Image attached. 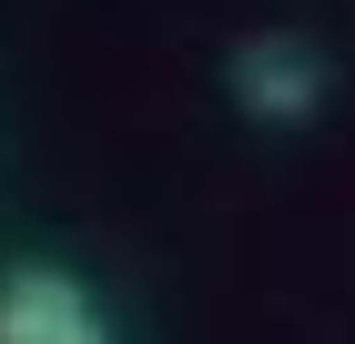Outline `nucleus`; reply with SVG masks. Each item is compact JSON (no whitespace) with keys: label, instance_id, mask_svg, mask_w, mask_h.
<instances>
[{"label":"nucleus","instance_id":"f257e3e1","mask_svg":"<svg viewBox=\"0 0 355 344\" xmlns=\"http://www.w3.org/2000/svg\"><path fill=\"white\" fill-rule=\"evenodd\" d=\"M234 102L254 122H304V111H325V51L304 41V30H254L244 51H234Z\"/></svg>","mask_w":355,"mask_h":344},{"label":"nucleus","instance_id":"f03ea898","mask_svg":"<svg viewBox=\"0 0 355 344\" xmlns=\"http://www.w3.org/2000/svg\"><path fill=\"white\" fill-rule=\"evenodd\" d=\"M0 344H112V324H102V304H92L71 273L21 264L0 284Z\"/></svg>","mask_w":355,"mask_h":344}]
</instances>
